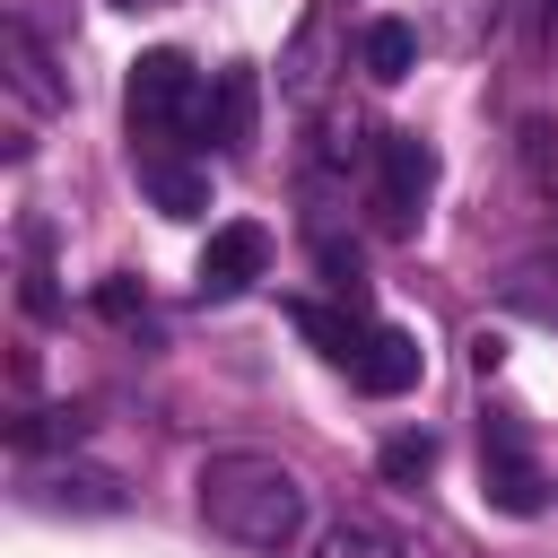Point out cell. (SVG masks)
Wrapping results in <instances>:
<instances>
[{
  "label": "cell",
  "mask_w": 558,
  "mask_h": 558,
  "mask_svg": "<svg viewBox=\"0 0 558 558\" xmlns=\"http://www.w3.org/2000/svg\"><path fill=\"white\" fill-rule=\"evenodd\" d=\"M262 270H270V235H262L253 218H235V227H218V235L201 244V270H192V288L227 305V296H244Z\"/></svg>",
  "instance_id": "cell-6"
},
{
  "label": "cell",
  "mask_w": 558,
  "mask_h": 558,
  "mask_svg": "<svg viewBox=\"0 0 558 558\" xmlns=\"http://www.w3.org/2000/svg\"><path fill=\"white\" fill-rule=\"evenodd\" d=\"M480 488H488V506L497 514H541V462H532V445H523V427L514 418H480Z\"/></svg>",
  "instance_id": "cell-4"
},
{
  "label": "cell",
  "mask_w": 558,
  "mask_h": 558,
  "mask_svg": "<svg viewBox=\"0 0 558 558\" xmlns=\"http://www.w3.org/2000/svg\"><path fill=\"white\" fill-rule=\"evenodd\" d=\"M17 296H26V314H52V305H61V296H52V235H44V227H26V288H17Z\"/></svg>",
  "instance_id": "cell-16"
},
{
  "label": "cell",
  "mask_w": 558,
  "mask_h": 558,
  "mask_svg": "<svg viewBox=\"0 0 558 558\" xmlns=\"http://www.w3.org/2000/svg\"><path fill=\"white\" fill-rule=\"evenodd\" d=\"M497 357H506V340H497V331H480V340H471V366H480V375H497Z\"/></svg>",
  "instance_id": "cell-19"
},
{
  "label": "cell",
  "mask_w": 558,
  "mask_h": 558,
  "mask_svg": "<svg viewBox=\"0 0 558 558\" xmlns=\"http://www.w3.org/2000/svg\"><path fill=\"white\" fill-rule=\"evenodd\" d=\"M253 70H218V87H209V140L218 148H244L253 140Z\"/></svg>",
  "instance_id": "cell-12"
},
{
  "label": "cell",
  "mask_w": 558,
  "mask_h": 558,
  "mask_svg": "<svg viewBox=\"0 0 558 558\" xmlns=\"http://www.w3.org/2000/svg\"><path fill=\"white\" fill-rule=\"evenodd\" d=\"M427 471H436V436H427V427L384 445V480H427Z\"/></svg>",
  "instance_id": "cell-17"
},
{
  "label": "cell",
  "mask_w": 558,
  "mask_h": 558,
  "mask_svg": "<svg viewBox=\"0 0 558 558\" xmlns=\"http://www.w3.org/2000/svg\"><path fill=\"white\" fill-rule=\"evenodd\" d=\"M0 52H9V87H17L35 113H52V105H61V78H52V61H44V44H35V26H26V17H9V26H0Z\"/></svg>",
  "instance_id": "cell-9"
},
{
  "label": "cell",
  "mask_w": 558,
  "mask_h": 558,
  "mask_svg": "<svg viewBox=\"0 0 558 558\" xmlns=\"http://www.w3.org/2000/svg\"><path fill=\"white\" fill-rule=\"evenodd\" d=\"M192 506L235 549H288L305 532V480L279 453H209L192 480Z\"/></svg>",
  "instance_id": "cell-1"
},
{
  "label": "cell",
  "mask_w": 558,
  "mask_h": 558,
  "mask_svg": "<svg viewBox=\"0 0 558 558\" xmlns=\"http://www.w3.org/2000/svg\"><path fill=\"white\" fill-rule=\"evenodd\" d=\"M506 305H514V314H532V323H549V331H558V270H549V262H523V270H514V279H506Z\"/></svg>",
  "instance_id": "cell-15"
},
{
  "label": "cell",
  "mask_w": 558,
  "mask_h": 558,
  "mask_svg": "<svg viewBox=\"0 0 558 558\" xmlns=\"http://www.w3.org/2000/svg\"><path fill=\"white\" fill-rule=\"evenodd\" d=\"M314 558H410L392 532H375V523H357V514H340L323 541H314Z\"/></svg>",
  "instance_id": "cell-14"
},
{
  "label": "cell",
  "mask_w": 558,
  "mask_h": 558,
  "mask_svg": "<svg viewBox=\"0 0 558 558\" xmlns=\"http://www.w3.org/2000/svg\"><path fill=\"white\" fill-rule=\"evenodd\" d=\"M17 497H26L35 514H122V506H131L113 471H96V462H35V453H26V471H17Z\"/></svg>",
  "instance_id": "cell-5"
},
{
  "label": "cell",
  "mask_w": 558,
  "mask_h": 558,
  "mask_svg": "<svg viewBox=\"0 0 558 558\" xmlns=\"http://www.w3.org/2000/svg\"><path fill=\"white\" fill-rule=\"evenodd\" d=\"M122 9H157V0H122Z\"/></svg>",
  "instance_id": "cell-21"
},
{
  "label": "cell",
  "mask_w": 558,
  "mask_h": 558,
  "mask_svg": "<svg viewBox=\"0 0 558 558\" xmlns=\"http://www.w3.org/2000/svg\"><path fill=\"white\" fill-rule=\"evenodd\" d=\"M122 122H131V140H140V148L201 140V131H209V87H201V70H192L174 44L140 52V61H131V78H122Z\"/></svg>",
  "instance_id": "cell-2"
},
{
  "label": "cell",
  "mask_w": 558,
  "mask_h": 558,
  "mask_svg": "<svg viewBox=\"0 0 558 558\" xmlns=\"http://www.w3.org/2000/svg\"><path fill=\"white\" fill-rule=\"evenodd\" d=\"M541 17H549V35H558V0H541Z\"/></svg>",
  "instance_id": "cell-20"
},
{
  "label": "cell",
  "mask_w": 558,
  "mask_h": 558,
  "mask_svg": "<svg viewBox=\"0 0 558 558\" xmlns=\"http://www.w3.org/2000/svg\"><path fill=\"white\" fill-rule=\"evenodd\" d=\"M514 157H523V183H532V201L558 218V122H549V113H532V122L514 131Z\"/></svg>",
  "instance_id": "cell-13"
},
{
  "label": "cell",
  "mask_w": 558,
  "mask_h": 558,
  "mask_svg": "<svg viewBox=\"0 0 558 558\" xmlns=\"http://www.w3.org/2000/svg\"><path fill=\"white\" fill-rule=\"evenodd\" d=\"M427 192H436V148L418 131H384L375 140V209H384V227L410 235V218L427 209Z\"/></svg>",
  "instance_id": "cell-3"
},
{
  "label": "cell",
  "mask_w": 558,
  "mask_h": 558,
  "mask_svg": "<svg viewBox=\"0 0 558 558\" xmlns=\"http://www.w3.org/2000/svg\"><path fill=\"white\" fill-rule=\"evenodd\" d=\"M357 61H366V78H410L418 70V26L410 17H366V35H357Z\"/></svg>",
  "instance_id": "cell-11"
},
{
  "label": "cell",
  "mask_w": 558,
  "mask_h": 558,
  "mask_svg": "<svg viewBox=\"0 0 558 558\" xmlns=\"http://www.w3.org/2000/svg\"><path fill=\"white\" fill-rule=\"evenodd\" d=\"M288 323H296V331H305L331 366H349V357L366 349V331H375V323H357L349 305H314V296H296V305H288Z\"/></svg>",
  "instance_id": "cell-10"
},
{
  "label": "cell",
  "mask_w": 558,
  "mask_h": 558,
  "mask_svg": "<svg viewBox=\"0 0 558 558\" xmlns=\"http://www.w3.org/2000/svg\"><path fill=\"white\" fill-rule=\"evenodd\" d=\"M140 192H148L166 218H201V209H209V183H201L174 148H140Z\"/></svg>",
  "instance_id": "cell-8"
},
{
  "label": "cell",
  "mask_w": 558,
  "mask_h": 558,
  "mask_svg": "<svg viewBox=\"0 0 558 558\" xmlns=\"http://www.w3.org/2000/svg\"><path fill=\"white\" fill-rule=\"evenodd\" d=\"M418 366H427V357H418V340H410L401 323H375V331H366V349L349 357V384H357V392H375V401H401V392L418 384Z\"/></svg>",
  "instance_id": "cell-7"
},
{
  "label": "cell",
  "mask_w": 558,
  "mask_h": 558,
  "mask_svg": "<svg viewBox=\"0 0 558 558\" xmlns=\"http://www.w3.org/2000/svg\"><path fill=\"white\" fill-rule=\"evenodd\" d=\"M96 305H105L113 323H140V314H148V296H140L131 279H105V288H96Z\"/></svg>",
  "instance_id": "cell-18"
}]
</instances>
